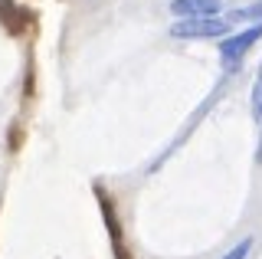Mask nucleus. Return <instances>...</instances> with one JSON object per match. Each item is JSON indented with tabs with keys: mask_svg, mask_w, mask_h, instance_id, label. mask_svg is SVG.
I'll return each instance as SVG.
<instances>
[{
	"mask_svg": "<svg viewBox=\"0 0 262 259\" xmlns=\"http://www.w3.org/2000/svg\"><path fill=\"white\" fill-rule=\"evenodd\" d=\"M252 246H256V243H252V236H243L239 243H236V246H229V249H226V253L220 256V259H249Z\"/></svg>",
	"mask_w": 262,
	"mask_h": 259,
	"instance_id": "7",
	"label": "nucleus"
},
{
	"mask_svg": "<svg viewBox=\"0 0 262 259\" xmlns=\"http://www.w3.org/2000/svg\"><path fill=\"white\" fill-rule=\"evenodd\" d=\"M259 39H262V23H252V27L239 30V33L223 36V43H220V62H223V69L226 72L239 69V62L246 59V53H249Z\"/></svg>",
	"mask_w": 262,
	"mask_h": 259,
	"instance_id": "1",
	"label": "nucleus"
},
{
	"mask_svg": "<svg viewBox=\"0 0 262 259\" xmlns=\"http://www.w3.org/2000/svg\"><path fill=\"white\" fill-rule=\"evenodd\" d=\"M223 0H170V13L177 20H196V17H220Z\"/></svg>",
	"mask_w": 262,
	"mask_h": 259,
	"instance_id": "3",
	"label": "nucleus"
},
{
	"mask_svg": "<svg viewBox=\"0 0 262 259\" xmlns=\"http://www.w3.org/2000/svg\"><path fill=\"white\" fill-rule=\"evenodd\" d=\"M0 20H4V27L10 30L13 36H20L23 30L30 27L33 13H30V10H23V7H16L13 0H0Z\"/></svg>",
	"mask_w": 262,
	"mask_h": 259,
	"instance_id": "4",
	"label": "nucleus"
},
{
	"mask_svg": "<svg viewBox=\"0 0 262 259\" xmlns=\"http://www.w3.org/2000/svg\"><path fill=\"white\" fill-rule=\"evenodd\" d=\"M249 109H252V118L262 125V66L256 72V82H252V92H249Z\"/></svg>",
	"mask_w": 262,
	"mask_h": 259,
	"instance_id": "6",
	"label": "nucleus"
},
{
	"mask_svg": "<svg viewBox=\"0 0 262 259\" xmlns=\"http://www.w3.org/2000/svg\"><path fill=\"white\" fill-rule=\"evenodd\" d=\"M226 20L229 23H236V20H256V23H262V0H256V4H246V7H236Z\"/></svg>",
	"mask_w": 262,
	"mask_h": 259,
	"instance_id": "5",
	"label": "nucleus"
},
{
	"mask_svg": "<svg viewBox=\"0 0 262 259\" xmlns=\"http://www.w3.org/2000/svg\"><path fill=\"white\" fill-rule=\"evenodd\" d=\"M256 161L262 164V138H259V151H256Z\"/></svg>",
	"mask_w": 262,
	"mask_h": 259,
	"instance_id": "8",
	"label": "nucleus"
},
{
	"mask_svg": "<svg viewBox=\"0 0 262 259\" xmlns=\"http://www.w3.org/2000/svg\"><path fill=\"white\" fill-rule=\"evenodd\" d=\"M229 23L226 17H196V20H174L170 36L177 39H216V36H229Z\"/></svg>",
	"mask_w": 262,
	"mask_h": 259,
	"instance_id": "2",
	"label": "nucleus"
}]
</instances>
